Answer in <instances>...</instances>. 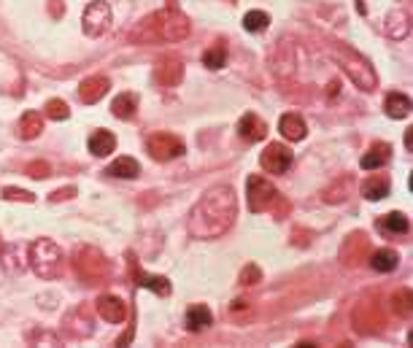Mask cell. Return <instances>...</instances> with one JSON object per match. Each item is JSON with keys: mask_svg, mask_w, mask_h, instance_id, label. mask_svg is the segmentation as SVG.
I'll return each instance as SVG.
<instances>
[{"mask_svg": "<svg viewBox=\"0 0 413 348\" xmlns=\"http://www.w3.org/2000/svg\"><path fill=\"white\" fill-rule=\"evenodd\" d=\"M235 216H238L235 189L227 184L211 186L189 211L186 229L197 241H213V238H222L235 225Z\"/></svg>", "mask_w": 413, "mask_h": 348, "instance_id": "1", "label": "cell"}, {"mask_svg": "<svg viewBox=\"0 0 413 348\" xmlns=\"http://www.w3.org/2000/svg\"><path fill=\"white\" fill-rule=\"evenodd\" d=\"M189 36V20L179 11L176 0H167V6L157 14H149L133 33L130 41L157 43V41H184Z\"/></svg>", "mask_w": 413, "mask_h": 348, "instance_id": "2", "label": "cell"}, {"mask_svg": "<svg viewBox=\"0 0 413 348\" xmlns=\"http://www.w3.org/2000/svg\"><path fill=\"white\" fill-rule=\"evenodd\" d=\"M330 52H332V57L338 60V65L343 68V73H346L362 92H373V89L378 86V76H375L373 65L365 60L356 49H352V46H346V43H340V41H332Z\"/></svg>", "mask_w": 413, "mask_h": 348, "instance_id": "3", "label": "cell"}, {"mask_svg": "<svg viewBox=\"0 0 413 348\" xmlns=\"http://www.w3.org/2000/svg\"><path fill=\"white\" fill-rule=\"evenodd\" d=\"M27 265L33 267V273L43 278V281H54L62 275V267H65V257H62V248L49 241V238H38L33 246L27 248Z\"/></svg>", "mask_w": 413, "mask_h": 348, "instance_id": "4", "label": "cell"}, {"mask_svg": "<svg viewBox=\"0 0 413 348\" xmlns=\"http://www.w3.org/2000/svg\"><path fill=\"white\" fill-rule=\"evenodd\" d=\"M73 267H76L79 278L87 281V284H103L105 278L111 275V262L105 259L103 251H98L92 246L79 248V254L73 259Z\"/></svg>", "mask_w": 413, "mask_h": 348, "instance_id": "5", "label": "cell"}, {"mask_svg": "<svg viewBox=\"0 0 413 348\" xmlns=\"http://www.w3.org/2000/svg\"><path fill=\"white\" fill-rule=\"evenodd\" d=\"M278 189L270 184L265 176H248L246 179V200L251 213H262L278 203Z\"/></svg>", "mask_w": 413, "mask_h": 348, "instance_id": "6", "label": "cell"}, {"mask_svg": "<svg viewBox=\"0 0 413 348\" xmlns=\"http://www.w3.org/2000/svg\"><path fill=\"white\" fill-rule=\"evenodd\" d=\"M82 27L87 38H100L105 30L111 27V6L105 0H92L87 3L82 17Z\"/></svg>", "mask_w": 413, "mask_h": 348, "instance_id": "7", "label": "cell"}, {"mask_svg": "<svg viewBox=\"0 0 413 348\" xmlns=\"http://www.w3.org/2000/svg\"><path fill=\"white\" fill-rule=\"evenodd\" d=\"M146 151L157 162H170V160L184 154V141L179 135H173V133H157V135H151L146 141Z\"/></svg>", "mask_w": 413, "mask_h": 348, "instance_id": "8", "label": "cell"}, {"mask_svg": "<svg viewBox=\"0 0 413 348\" xmlns=\"http://www.w3.org/2000/svg\"><path fill=\"white\" fill-rule=\"evenodd\" d=\"M370 257V241L365 238V232H352L343 246H340V259L346 267H359Z\"/></svg>", "mask_w": 413, "mask_h": 348, "instance_id": "9", "label": "cell"}, {"mask_svg": "<svg viewBox=\"0 0 413 348\" xmlns=\"http://www.w3.org/2000/svg\"><path fill=\"white\" fill-rule=\"evenodd\" d=\"M292 160H294V154H292L290 146L284 144H268V149L260 154V165L268 170V173H287L292 167Z\"/></svg>", "mask_w": 413, "mask_h": 348, "instance_id": "10", "label": "cell"}, {"mask_svg": "<svg viewBox=\"0 0 413 348\" xmlns=\"http://www.w3.org/2000/svg\"><path fill=\"white\" fill-rule=\"evenodd\" d=\"M65 329H68V335L76 338V340L89 338V335L95 332V316H92V308L79 305L76 310H70V313L65 316Z\"/></svg>", "mask_w": 413, "mask_h": 348, "instance_id": "11", "label": "cell"}, {"mask_svg": "<svg viewBox=\"0 0 413 348\" xmlns=\"http://www.w3.org/2000/svg\"><path fill=\"white\" fill-rule=\"evenodd\" d=\"M98 316L108 321V324H122L124 319H127V305H124L122 300L117 297V294H103V297H98Z\"/></svg>", "mask_w": 413, "mask_h": 348, "instance_id": "12", "label": "cell"}, {"mask_svg": "<svg viewBox=\"0 0 413 348\" xmlns=\"http://www.w3.org/2000/svg\"><path fill=\"white\" fill-rule=\"evenodd\" d=\"M354 324H356V329H359L362 335H373V332H378V329H381V324H384V316H381L378 305H373V303H362V305L356 308V313H354Z\"/></svg>", "mask_w": 413, "mask_h": 348, "instance_id": "13", "label": "cell"}, {"mask_svg": "<svg viewBox=\"0 0 413 348\" xmlns=\"http://www.w3.org/2000/svg\"><path fill=\"white\" fill-rule=\"evenodd\" d=\"M238 135L248 141V144H257V141H265L268 138V124L262 122L257 114H243L238 119Z\"/></svg>", "mask_w": 413, "mask_h": 348, "instance_id": "14", "label": "cell"}, {"mask_svg": "<svg viewBox=\"0 0 413 348\" xmlns=\"http://www.w3.org/2000/svg\"><path fill=\"white\" fill-rule=\"evenodd\" d=\"M378 232L381 235H386V238H400V235H408V229H411V222H408V216L405 213H400V211H392V213H384L378 222Z\"/></svg>", "mask_w": 413, "mask_h": 348, "instance_id": "15", "label": "cell"}, {"mask_svg": "<svg viewBox=\"0 0 413 348\" xmlns=\"http://www.w3.org/2000/svg\"><path fill=\"white\" fill-rule=\"evenodd\" d=\"M184 79V62L176 60V57H167V60L160 62L157 68V82L167 86V89H176Z\"/></svg>", "mask_w": 413, "mask_h": 348, "instance_id": "16", "label": "cell"}, {"mask_svg": "<svg viewBox=\"0 0 413 348\" xmlns=\"http://www.w3.org/2000/svg\"><path fill=\"white\" fill-rule=\"evenodd\" d=\"M130 267H133V278H135V284L138 287L149 289V292H154V294H160V297H167L173 289H170V281H167L165 275H151V273H144L141 267H135L133 262H130Z\"/></svg>", "mask_w": 413, "mask_h": 348, "instance_id": "17", "label": "cell"}, {"mask_svg": "<svg viewBox=\"0 0 413 348\" xmlns=\"http://www.w3.org/2000/svg\"><path fill=\"white\" fill-rule=\"evenodd\" d=\"M108 86H111V84H108L105 76H89V79H84L82 86H79V98H82V103L92 105V103L103 100Z\"/></svg>", "mask_w": 413, "mask_h": 348, "instance_id": "18", "label": "cell"}, {"mask_svg": "<svg viewBox=\"0 0 413 348\" xmlns=\"http://www.w3.org/2000/svg\"><path fill=\"white\" fill-rule=\"evenodd\" d=\"M368 265L375 270V273H392L400 265V254L394 248H375L368 257Z\"/></svg>", "mask_w": 413, "mask_h": 348, "instance_id": "19", "label": "cell"}, {"mask_svg": "<svg viewBox=\"0 0 413 348\" xmlns=\"http://www.w3.org/2000/svg\"><path fill=\"white\" fill-rule=\"evenodd\" d=\"M389 160H392V146L378 141V144H373L370 151L359 160V165H362V170H378V167H384Z\"/></svg>", "mask_w": 413, "mask_h": 348, "instance_id": "20", "label": "cell"}, {"mask_svg": "<svg viewBox=\"0 0 413 348\" xmlns=\"http://www.w3.org/2000/svg\"><path fill=\"white\" fill-rule=\"evenodd\" d=\"M278 130L287 141H303L308 135V127L303 122V116H297V114H284L278 122Z\"/></svg>", "mask_w": 413, "mask_h": 348, "instance_id": "21", "label": "cell"}, {"mask_svg": "<svg viewBox=\"0 0 413 348\" xmlns=\"http://www.w3.org/2000/svg\"><path fill=\"white\" fill-rule=\"evenodd\" d=\"M389 176H384V173H373L368 176L365 181H362V195L368 197V200H384L386 195H389Z\"/></svg>", "mask_w": 413, "mask_h": 348, "instance_id": "22", "label": "cell"}, {"mask_svg": "<svg viewBox=\"0 0 413 348\" xmlns=\"http://www.w3.org/2000/svg\"><path fill=\"white\" fill-rule=\"evenodd\" d=\"M384 111L389 119H405L411 114V98L403 92H389L384 100Z\"/></svg>", "mask_w": 413, "mask_h": 348, "instance_id": "23", "label": "cell"}, {"mask_svg": "<svg viewBox=\"0 0 413 348\" xmlns=\"http://www.w3.org/2000/svg\"><path fill=\"white\" fill-rule=\"evenodd\" d=\"M213 324V313L208 305H192L186 310V329L189 332H203Z\"/></svg>", "mask_w": 413, "mask_h": 348, "instance_id": "24", "label": "cell"}, {"mask_svg": "<svg viewBox=\"0 0 413 348\" xmlns=\"http://www.w3.org/2000/svg\"><path fill=\"white\" fill-rule=\"evenodd\" d=\"M408 33H411L408 11H392L389 20H386V36L394 38V41H403V38H408Z\"/></svg>", "mask_w": 413, "mask_h": 348, "instance_id": "25", "label": "cell"}, {"mask_svg": "<svg viewBox=\"0 0 413 348\" xmlns=\"http://www.w3.org/2000/svg\"><path fill=\"white\" fill-rule=\"evenodd\" d=\"M43 130V119L41 114H36V111H24L20 119V127H17V133H20L22 141H33V138H38Z\"/></svg>", "mask_w": 413, "mask_h": 348, "instance_id": "26", "label": "cell"}, {"mask_svg": "<svg viewBox=\"0 0 413 348\" xmlns=\"http://www.w3.org/2000/svg\"><path fill=\"white\" fill-rule=\"evenodd\" d=\"M114 149H117L114 133H108V130H95V133L89 135V151H92L95 157H108Z\"/></svg>", "mask_w": 413, "mask_h": 348, "instance_id": "27", "label": "cell"}, {"mask_svg": "<svg viewBox=\"0 0 413 348\" xmlns=\"http://www.w3.org/2000/svg\"><path fill=\"white\" fill-rule=\"evenodd\" d=\"M135 111H138V98L133 92H122V95H117L114 103H111V114L117 119H133Z\"/></svg>", "mask_w": 413, "mask_h": 348, "instance_id": "28", "label": "cell"}, {"mask_svg": "<svg viewBox=\"0 0 413 348\" xmlns=\"http://www.w3.org/2000/svg\"><path fill=\"white\" fill-rule=\"evenodd\" d=\"M108 173L117 176V179H135L141 173V165L133 157H117L114 162L108 165Z\"/></svg>", "mask_w": 413, "mask_h": 348, "instance_id": "29", "label": "cell"}, {"mask_svg": "<svg viewBox=\"0 0 413 348\" xmlns=\"http://www.w3.org/2000/svg\"><path fill=\"white\" fill-rule=\"evenodd\" d=\"M225 62H227V46L222 41H216L211 49L203 52V65L211 68V70H219V68H225Z\"/></svg>", "mask_w": 413, "mask_h": 348, "instance_id": "30", "label": "cell"}, {"mask_svg": "<svg viewBox=\"0 0 413 348\" xmlns=\"http://www.w3.org/2000/svg\"><path fill=\"white\" fill-rule=\"evenodd\" d=\"M349 189H352V179L349 176L338 179L330 189H324V203H343L349 197Z\"/></svg>", "mask_w": 413, "mask_h": 348, "instance_id": "31", "label": "cell"}, {"mask_svg": "<svg viewBox=\"0 0 413 348\" xmlns=\"http://www.w3.org/2000/svg\"><path fill=\"white\" fill-rule=\"evenodd\" d=\"M22 254H24V246H3V257H6V267L11 270V273H22L24 267H27V257L22 259Z\"/></svg>", "mask_w": 413, "mask_h": 348, "instance_id": "32", "label": "cell"}, {"mask_svg": "<svg viewBox=\"0 0 413 348\" xmlns=\"http://www.w3.org/2000/svg\"><path fill=\"white\" fill-rule=\"evenodd\" d=\"M268 24L270 17L265 11H246V17H243V27L248 33H262V30H268Z\"/></svg>", "mask_w": 413, "mask_h": 348, "instance_id": "33", "label": "cell"}, {"mask_svg": "<svg viewBox=\"0 0 413 348\" xmlns=\"http://www.w3.org/2000/svg\"><path fill=\"white\" fill-rule=\"evenodd\" d=\"M411 289H400L397 294H394V310H397V316H403V319H408L413 310V303H411Z\"/></svg>", "mask_w": 413, "mask_h": 348, "instance_id": "34", "label": "cell"}, {"mask_svg": "<svg viewBox=\"0 0 413 348\" xmlns=\"http://www.w3.org/2000/svg\"><path fill=\"white\" fill-rule=\"evenodd\" d=\"M46 116H49V119H54V122H65V119L70 116V108L65 105V100L54 98V100L46 103Z\"/></svg>", "mask_w": 413, "mask_h": 348, "instance_id": "35", "label": "cell"}, {"mask_svg": "<svg viewBox=\"0 0 413 348\" xmlns=\"http://www.w3.org/2000/svg\"><path fill=\"white\" fill-rule=\"evenodd\" d=\"M3 197L6 200H20V203H33L36 200L33 192H24V189H17V186H6L3 189Z\"/></svg>", "mask_w": 413, "mask_h": 348, "instance_id": "36", "label": "cell"}, {"mask_svg": "<svg viewBox=\"0 0 413 348\" xmlns=\"http://www.w3.org/2000/svg\"><path fill=\"white\" fill-rule=\"evenodd\" d=\"M257 281H262V270L257 265H246L241 270V284H257Z\"/></svg>", "mask_w": 413, "mask_h": 348, "instance_id": "37", "label": "cell"}, {"mask_svg": "<svg viewBox=\"0 0 413 348\" xmlns=\"http://www.w3.org/2000/svg\"><path fill=\"white\" fill-rule=\"evenodd\" d=\"M52 173V167L46 162H30L27 165V176H33V179H46Z\"/></svg>", "mask_w": 413, "mask_h": 348, "instance_id": "38", "label": "cell"}, {"mask_svg": "<svg viewBox=\"0 0 413 348\" xmlns=\"http://www.w3.org/2000/svg\"><path fill=\"white\" fill-rule=\"evenodd\" d=\"M76 197V186H62L54 195H49V203H62V200H70Z\"/></svg>", "mask_w": 413, "mask_h": 348, "instance_id": "39", "label": "cell"}, {"mask_svg": "<svg viewBox=\"0 0 413 348\" xmlns=\"http://www.w3.org/2000/svg\"><path fill=\"white\" fill-rule=\"evenodd\" d=\"M405 149H408V151L413 149V130H408V133H405Z\"/></svg>", "mask_w": 413, "mask_h": 348, "instance_id": "40", "label": "cell"}, {"mask_svg": "<svg viewBox=\"0 0 413 348\" xmlns=\"http://www.w3.org/2000/svg\"><path fill=\"white\" fill-rule=\"evenodd\" d=\"M54 17H57V20L62 17V0H54Z\"/></svg>", "mask_w": 413, "mask_h": 348, "instance_id": "41", "label": "cell"}, {"mask_svg": "<svg viewBox=\"0 0 413 348\" xmlns=\"http://www.w3.org/2000/svg\"><path fill=\"white\" fill-rule=\"evenodd\" d=\"M327 95H338V82L327 84Z\"/></svg>", "mask_w": 413, "mask_h": 348, "instance_id": "42", "label": "cell"}, {"mask_svg": "<svg viewBox=\"0 0 413 348\" xmlns=\"http://www.w3.org/2000/svg\"><path fill=\"white\" fill-rule=\"evenodd\" d=\"M0 251H3V243H0Z\"/></svg>", "mask_w": 413, "mask_h": 348, "instance_id": "43", "label": "cell"}]
</instances>
